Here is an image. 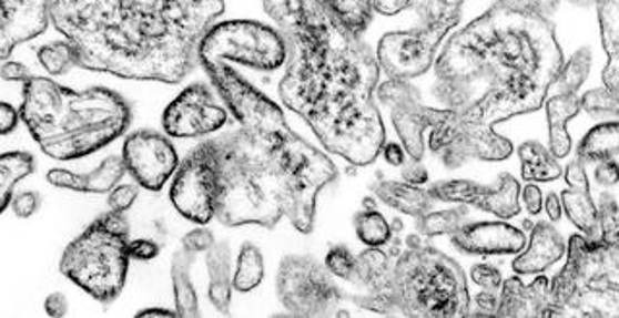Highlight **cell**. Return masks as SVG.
Here are the masks:
<instances>
[{"label": "cell", "mask_w": 619, "mask_h": 318, "mask_svg": "<svg viewBox=\"0 0 619 318\" xmlns=\"http://www.w3.org/2000/svg\"><path fill=\"white\" fill-rule=\"evenodd\" d=\"M561 208L569 216V220L581 229L582 236L589 242H600V224H598L597 203L590 195V185L585 187H569L559 195Z\"/></svg>", "instance_id": "cell-28"}, {"label": "cell", "mask_w": 619, "mask_h": 318, "mask_svg": "<svg viewBox=\"0 0 619 318\" xmlns=\"http://www.w3.org/2000/svg\"><path fill=\"white\" fill-rule=\"evenodd\" d=\"M129 239L98 218L64 249L61 273L99 304H113L129 276Z\"/></svg>", "instance_id": "cell-8"}, {"label": "cell", "mask_w": 619, "mask_h": 318, "mask_svg": "<svg viewBox=\"0 0 619 318\" xmlns=\"http://www.w3.org/2000/svg\"><path fill=\"white\" fill-rule=\"evenodd\" d=\"M45 312L49 317L61 318L69 315V299L64 294H51L45 299Z\"/></svg>", "instance_id": "cell-54"}, {"label": "cell", "mask_w": 619, "mask_h": 318, "mask_svg": "<svg viewBox=\"0 0 619 318\" xmlns=\"http://www.w3.org/2000/svg\"><path fill=\"white\" fill-rule=\"evenodd\" d=\"M122 163L138 185L159 192L179 168V155L165 135L153 130H140L124 141Z\"/></svg>", "instance_id": "cell-15"}, {"label": "cell", "mask_w": 619, "mask_h": 318, "mask_svg": "<svg viewBox=\"0 0 619 318\" xmlns=\"http://www.w3.org/2000/svg\"><path fill=\"white\" fill-rule=\"evenodd\" d=\"M138 193H140L138 185H114L113 189L109 192V199H106L109 211L126 213V211L136 203Z\"/></svg>", "instance_id": "cell-43"}, {"label": "cell", "mask_w": 619, "mask_h": 318, "mask_svg": "<svg viewBox=\"0 0 619 318\" xmlns=\"http://www.w3.org/2000/svg\"><path fill=\"white\" fill-rule=\"evenodd\" d=\"M602 43L608 54V66L602 72L606 90H619V0H595Z\"/></svg>", "instance_id": "cell-26"}, {"label": "cell", "mask_w": 619, "mask_h": 318, "mask_svg": "<svg viewBox=\"0 0 619 318\" xmlns=\"http://www.w3.org/2000/svg\"><path fill=\"white\" fill-rule=\"evenodd\" d=\"M10 205L18 218H31L41 208V195L38 192H23L12 197Z\"/></svg>", "instance_id": "cell-46"}, {"label": "cell", "mask_w": 619, "mask_h": 318, "mask_svg": "<svg viewBox=\"0 0 619 318\" xmlns=\"http://www.w3.org/2000/svg\"><path fill=\"white\" fill-rule=\"evenodd\" d=\"M51 22V0H0V62L39 38Z\"/></svg>", "instance_id": "cell-17"}, {"label": "cell", "mask_w": 619, "mask_h": 318, "mask_svg": "<svg viewBox=\"0 0 619 318\" xmlns=\"http://www.w3.org/2000/svg\"><path fill=\"white\" fill-rule=\"evenodd\" d=\"M20 119L47 156L77 161L119 140L129 130L132 111L116 91H74L31 75L23 83Z\"/></svg>", "instance_id": "cell-5"}, {"label": "cell", "mask_w": 619, "mask_h": 318, "mask_svg": "<svg viewBox=\"0 0 619 318\" xmlns=\"http://www.w3.org/2000/svg\"><path fill=\"white\" fill-rule=\"evenodd\" d=\"M371 189L382 203H386L387 207L395 208L397 213L413 216V218L426 215L434 207V197L428 189L407 184V182L378 179L376 184L371 185Z\"/></svg>", "instance_id": "cell-23"}, {"label": "cell", "mask_w": 619, "mask_h": 318, "mask_svg": "<svg viewBox=\"0 0 619 318\" xmlns=\"http://www.w3.org/2000/svg\"><path fill=\"white\" fill-rule=\"evenodd\" d=\"M423 237L418 232L405 237L407 249L393 260L389 281L382 294H347V301L386 317H467L470 296L465 270Z\"/></svg>", "instance_id": "cell-6"}, {"label": "cell", "mask_w": 619, "mask_h": 318, "mask_svg": "<svg viewBox=\"0 0 619 318\" xmlns=\"http://www.w3.org/2000/svg\"><path fill=\"white\" fill-rule=\"evenodd\" d=\"M566 182L569 187H585L589 184V176H587V171H585V164L581 161H571L567 164L566 168Z\"/></svg>", "instance_id": "cell-52"}, {"label": "cell", "mask_w": 619, "mask_h": 318, "mask_svg": "<svg viewBox=\"0 0 619 318\" xmlns=\"http://www.w3.org/2000/svg\"><path fill=\"white\" fill-rule=\"evenodd\" d=\"M581 111H587L597 119L612 116L616 120L619 112L618 93H612L606 88L589 91L581 96Z\"/></svg>", "instance_id": "cell-40"}, {"label": "cell", "mask_w": 619, "mask_h": 318, "mask_svg": "<svg viewBox=\"0 0 619 318\" xmlns=\"http://www.w3.org/2000/svg\"><path fill=\"white\" fill-rule=\"evenodd\" d=\"M619 155V126L618 120L606 122L592 127L589 134L582 137L577 147V161L582 164L600 163L618 158Z\"/></svg>", "instance_id": "cell-30"}, {"label": "cell", "mask_w": 619, "mask_h": 318, "mask_svg": "<svg viewBox=\"0 0 619 318\" xmlns=\"http://www.w3.org/2000/svg\"><path fill=\"white\" fill-rule=\"evenodd\" d=\"M581 112V96L577 93H556L546 101V114L550 122V153L556 158H566L571 153V140L567 134V122Z\"/></svg>", "instance_id": "cell-25"}, {"label": "cell", "mask_w": 619, "mask_h": 318, "mask_svg": "<svg viewBox=\"0 0 619 318\" xmlns=\"http://www.w3.org/2000/svg\"><path fill=\"white\" fill-rule=\"evenodd\" d=\"M571 2H575V4H582V7H585V4H595V0H571Z\"/></svg>", "instance_id": "cell-58"}, {"label": "cell", "mask_w": 619, "mask_h": 318, "mask_svg": "<svg viewBox=\"0 0 619 318\" xmlns=\"http://www.w3.org/2000/svg\"><path fill=\"white\" fill-rule=\"evenodd\" d=\"M227 106L217 101L212 88L192 83L163 112V130L171 137H205L227 124Z\"/></svg>", "instance_id": "cell-14"}, {"label": "cell", "mask_w": 619, "mask_h": 318, "mask_svg": "<svg viewBox=\"0 0 619 318\" xmlns=\"http://www.w3.org/2000/svg\"><path fill=\"white\" fill-rule=\"evenodd\" d=\"M265 276L264 255L254 244H244L239 253L236 270L233 276V288L241 294L256 289Z\"/></svg>", "instance_id": "cell-33"}, {"label": "cell", "mask_w": 619, "mask_h": 318, "mask_svg": "<svg viewBox=\"0 0 619 318\" xmlns=\"http://www.w3.org/2000/svg\"><path fill=\"white\" fill-rule=\"evenodd\" d=\"M449 236L465 255H514L527 245L521 229L506 223H465Z\"/></svg>", "instance_id": "cell-19"}, {"label": "cell", "mask_w": 619, "mask_h": 318, "mask_svg": "<svg viewBox=\"0 0 619 318\" xmlns=\"http://www.w3.org/2000/svg\"><path fill=\"white\" fill-rule=\"evenodd\" d=\"M264 8L288 47L283 104L306 120L333 155L353 166L374 163L386 143L374 101L376 54L322 0H264Z\"/></svg>", "instance_id": "cell-2"}, {"label": "cell", "mask_w": 619, "mask_h": 318, "mask_svg": "<svg viewBox=\"0 0 619 318\" xmlns=\"http://www.w3.org/2000/svg\"><path fill=\"white\" fill-rule=\"evenodd\" d=\"M530 228V244L514 260L515 274H542L566 255V239L548 223H525Z\"/></svg>", "instance_id": "cell-21"}, {"label": "cell", "mask_w": 619, "mask_h": 318, "mask_svg": "<svg viewBox=\"0 0 619 318\" xmlns=\"http://www.w3.org/2000/svg\"><path fill=\"white\" fill-rule=\"evenodd\" d=\"M215 168V216L225 226L275 228L283 216L301 234L316 220V201L337 178V166L283 126L254 134L234 130L205 141Z\"/></svg>", "instance_id": "cell-4"}, {"label": "cell", "mask_w": 619, "mask_h": 318, "mask_svg": "<svg viewBox=\"0 0 619 318\" xmlns=\"http://www.w3.org/2000/svg\"><path fill=\"white\" fill-rule=\"evenodd\" d=\"M356 236L368 247H384L395 236L392 224L376 208H363L355 216Z\"/></svg>", "instance_id": "cell-35"}, {"label": "cell", "mask_w": 619, "mask_h": 318, "mask_svg": "<svg viewBox=\"0 0 619 318\" xmlns=\"http://www.w3.org/2000/svg\"><path fill=\"white\" fill-rule=\"evenodd\" d=\"M590 64H592V54L585 47L581 51L575 52L571 60L561 66L551 88L556 93H577L589 75Z\"/></svg>", "instance_id": "cell-37"}, {"label": "cell", "mask_w": 619, "mask_h": 318, "mask_svg": "<svg viewBox=\"0 0 619 318\" xmlns=\"http://www.w3.org/2000/svg\"><path fill=\"white\" fill-rule=\"evenodd\" d=\"M20 124V111L12 104L0 101V135H10Z\"/></svg>", "instance_id": "cell-50"}, {"label": "cell", "mask_w": 619, "mask_h": 318, "mask_svg": "<svg viewBox=\"0 0 619 318\" xmlns=\"http://www.w3.org/2000/svg\"><path fill=\"white\" fill-rule=\"evenodd\" d=\"M38 60L39 64L45 68L51 75H64L72 68L78 66L77 52L67 39L59 43L41 47L38 51Z\"/></svg>", "instance_id": "cell-38"}, {"label": "cell", "mask_w": 619, "mask_h": 318, "mask_svg": "<svg viewBox=\"0 0 619 318\" xmlns=\"http://www.w3.org/2000/svg\"><path fill=\"white\" fill-rule=\"evenodd\" d=\"M171 201L190 223L204 226L215 216V168L205 141L174 172Z\"/></svg>", "instance_id": "cell-12"}, {"label": "cell", "mask_w": 619, "mask_h": 318, "mask_svg": "<svg viewBox=\"0 0 619 318\" xmlns=\"http://www.w3.org/2000/svg\"><path fill=\"white\" fill-rule=\"evenodd\" d=\"M159 252H161V247L153 239H145V237L129 239L130 259L153 260L158 257Z\"/></svg>", "instance_id": "cell-47"}, {"label": "cell", "mask_w": 619, "mask_h": 318, "mask_svg": "<svg viewBox=\"0 0 619 318\" xmlns=\"http://www.w3.org/2000/svg\"><path fill=\"white\" fill-rule=\"evenodd\" d=\"M428 192L434 201L473 205L504 220H509L521 213V205H519L521 185L507 172L499 174L498 182L491 187L476 184L470 179H447L432 185Z\"/></svg>", "instance_id": "cell-16"}, {"label": "cell", "mask_w": 619, "mask_h": 318, "mask_svg": "<svg viewBox=\"0 0 619 318\" xmlns=\"http://www.w3.org/2000/svg\"><path fill=\"white\" fill-rule=\"evenodd\" d=\"M277 297L281 305L295 317L347 315L341 311V304L347 299V291L337 286L325 265L308 255H287L281 260Z\"/></svg>", "instance_id": "cell-10"}, {"label": "cell", "mask_w": 619, "mask_h": 318, "mask_svg": "<svg viewBox=\"0 0 619 318\" xmlns=\"http://www.w3.org/2000/svg\"><path fill=\"white\" fill-rule=\"evenodd\" d=\"M213 244H215V236H213L212 229L207 228L192 229L182 237V249L194 253V255L207 252Z\"/></svg>", "instance_id": "cell-45"}, {"label": "cell", "mask_w": 619, "mask_h": 318, "mask_svg": "<svg viewBox=\"0 0 619 318\" xmlns=\"http://www.w3.org/2000/svg\"><path fill=\"white\" fill-rule=\"evenodd\" d=\"M124 174H126V168L122 163V156H106L95 171L88 172V174L53 168V171L47 172V182L54 187L70 189V192L109 193L114 185L121 182Z\"/></svg>", "instance_id": "cell-22"}, {"label": "cell", "mask_w": 619, "mask_h": 318, "mask_svg": "<svg viewBox=\"0 0 619 318\" xmlns=\"http://www.w3.org/2000/svg\"><path fill=\"white\" fill-rule=\"evenodd\" d=\"M196 255L179 249L173 255L171 263V278H173L174 291V312L176 317L196 318L200 317V304H197L196 288L192 281V265Z\"/></svg>", "instance_id": "cell-27"}, {"label": "cell", "mask_w": 619, "mask_h": 318, "mask_svg": "<svg viewBox=\"0 0 619 318\" xmlns=\"http://www.w3.org/2000/svg\"><path fill=\"white\" fill-rule=\"evenodd\" d=\"M564 66L550 20L499 4L454 33L436 60V96L446 109L426 132V147L447 168L506 161L511 141L494 126L542 106Z\"/></svg>", "instance_id": "cell-1"}, {"label": "cell", "mask_w": 619, "mask_h": 318, "mask_svg": "<svg viewBox=\"0 0 619 318\" xmlns=\"http://www.w3.org/2000/svg\"><path fill=\"white\" fill-rule=\"evenodd\" d=\"M519 197H522V203H525V208L530 216H537L542 213V192L538 185H525V189L519 193Z\"/></svg>", "instance_id": "cell-51"}, {"label": "cell", "mask_w": 619, "mask_h": 318, "mask_svg": "<svg viewBox=\"0 0 619 318\" xmlns=\"http://www.w3.org/2000/svg\"><path fill=\"white\" fill-rule=\"evenodd\" d=\"M522 179L527 182H554L564 174L559 161L551 155L550 148L538 141H527L519 147Z\"/></svg>", "instance_id": "cell-31"}, {"label": "cell", "mask_w": 619, "mask_h": 318, "mask_svg": "<svg viewBox=\"0 0 619 318\" xmlns=\"http://www.w3.org/2000/svg\"><path fill=\"white\" fill-rule=\"evenodd\" d=\"M496 317L504 318H556L567 317L550 296V278L538 276L537 280L525 286L521 278H507L501 284Z\"/></svg>", "instance_id": "cell-18"}, {"label": "cell", "mask_w": 619, "mask_h": 318, "mask_svg": "<svg viewBox=\"0 0 619 318\" xmlns=\"http://www.w3.org/2000/svg\"><path fill=\"white\" fill-rule=\"evenodd\" d=\"M392 255L382 247H368L356 257L355 284L364 286L366 294L376 296L386 289L392 274Z\"/></svg>", "instance_id": "cell-29"}, {"label": "cell", "mask_w": 619, "mask_h": 318, "mask_svg": "<svg viewBox=\"0 0 619 318\" xmlns=\"http://www.w3.org/2000/svg\"><path fill=\"white\" fill-rule=\"evenodd\" d=\"M288 47L283 33L270 25L250 20L212 25L197 49V60L210 62H234L257 72H275L287 64Z\"/></svg>", "instance_id": "cell-9"}, {"label": "cell", "mask_w": 619, "mask_h": 318, "mask_svg": "<svg viewBox=\"0 0 619 318\" xmlns=\"http://www.w3.org/2000/svg\"><path fill=\"white\" fill-rule=\"evenodd\" d=\"M618 158H610V161H600V163H597V171H595V176H597L598 184L606 185V187H613V185H618Z\"/></svg>", "instance_id": "cell-48"}, {"label": "cell", "mask_w": 619, "mask_h": 318, "mask_svg": "<svg viewBox=\"0 0 619 318\" xmlns=\"http://www.w3.org/2000/svg\"><path fill=\"white\" fill-rule=\"evenodd\" d=\"M223 10L225 0H51V22L80 68L179 83Z\"/></svg>", "instance_id": "cell-3"}, {"label": "cell", "mask_w": 619, "mask_h": 318, "mask_svg": "<svg viewBox=\"0 0 619 318\" xmlns=\"http://www.w3.org/2000/svg\"><path fill=\"white\" fill-rule=\"evenodd\" d=\"M337 20L355 35H363L374 18V0H322Z\"/></svg>", "instance_id": "cell-34"}, {"label": "cell", "mask_w": 619, "mask_h": 318, "mask_svg": "<svg viewBox=\"0 0 619 318\" xmlns=\"http://www.w3.org/2000/svg\"><path fill=\"white\" fill-rule=\"evenodd\" d=\"M379 153H384V158H386L387 164H392V166H397L400 168L405 161H407V153H405V148L400 147L399 143H393V141H387L382 145V151Z\"/></svg>", "instance_id": "cell-55"}, {"label": "cell", "mask_w": 619, "mask_h": 318, "mask_svg": "<svg viewBox=\"0 0 619 318\" xmlns=\"http://www.w3.org/2000/svg\"><path fill=\"white\" fill-rule=\"evenodd\" d=\"M465 0H374V10L379 14L395 16L403 10H415L420 23L444 22V20H461V8ZM499 4L527 8L540 14H550L558 7L559 0H496Z\"/></svg>", "instance_id": "cell-20"}, {"label": "cell", "mask_w": 619, "mask_h": 318, "mask_svg": "<svg viewBox=\"0 0 619 318\" xmlns=\"http://www.w3.org/2000/svg\"><path fill=\"white\" fill-rule=\"evenodd\" d=\"M142 317H176V312L166 311V309H145V311L138 312V318Z\"/></svg>", "instance_id": "cell-57"}, {"label": "cell", "mask_w": 619, "mask_h": 318, "mask_svg": "<svg viewBox=\"0 0 619 318\" xmlns=\"http://www.w3.org/2000/svg\"><path fill=\"white\" fill-rule=\"evenodd\" d=\"M379 103L392 109V122L395 132L403 141V148L413 161H423L426 153V132L438 124L444 109H430L420 103L416 88L408 82H389L379 85Z\"/></svg>", "instance_id": "cell-13"}, {"label": "cell", "mask_w": 619, "mask_h": 318, "mask_svg": "<svg viewBox=\"0 0 619 318\" xmlns=\"http://www.w3.org/2000/svg\"><path fill=\"white\" fill-rule=\"evenodd\" d=\"M31 72L28 68L20 64V62H7L2 70H0V78L7 82L26 83L31 78Z\"/></svg>", "instance_id": "cell-53"}, {"label": "cell", "mask_w": 619, "mask_h": 318, "mask_svg": "<svg viewBox=\"0 0 619 318\" xmlns=\"http://www.w3.org/2000/svg\"><path fill=\"white\" fill-rule=\"evenodd\" d=\"M35 171V158L23 151H12L0 155V215L10 207L18 182L28 178Z\"/></svg>", "instance_id": "cell-32"}, {"label": "cell", "mask_w": 619, "mask_h": 318, "mask_svg": "<svg viewBox=\"0 0 619 318\" xmlns=\"http://www.w3.org/2000/svg\"><path fill=\"white\" fill-rule=\"evenodd\" d=\"M598 208V224H600V239L606 244L619 245V207L618 201L610 193L600 195Z\"/></svg>", "instance_id": "cell-39"}, {"label": "cell", "mask_w": 619, "mask_h": 318, "mask_svg": "<svg viewBox=\"0 0 619 318\" xmlns=\"http://www.w3.org/2000/svg\"><path fill=\"white\" fill-rule=\"evenodd\" d=\"M498 296L499 294H496V291L480 289L476 294L475 301L468 305L467 317H496Z\"/></svg>", "instance_id": "cell-44"}, {"label": "cell", "mask_w": 619, "mask_h": 318, "mask_svg": "<svg viewBox=\"0 0 619 318\" xmlns=\"http://www.w3.org/2000/svg\"><path fill=\"white\" fill-rule=\"evenodd\" d=\"M205 265L210 273V288L207 296L213 307L223 315H229L231 297H233V274H231V247L227 242H221L207 249Z\"/></svg>", "instance_id": "cell-24"}, {"label": "cell", "mask_w": 619, "mask_h": 318, "mask_svg": "<svg viewBox=\"0 0 619 318\" xmlns=\"http://www.w3.org/2000/svg\"><path fill=\"white\" fill-rule=\"evenodd\" d=\"M468 208H449V211H428L426 215L416 218V232L424 237L446 236L454 234L461 224L467 223Z\"/></svg>", "instance_id": "cell-36"}, {"label": "cell", "mask_w": 619, "mask_h": 318, "mask_svg": "<svg viewBox=\"0 0 619 318\" xmlns=\"http://www.w3.org/2000/svg\"><path fill=\"white\" fill-rule=\"evenodd\" d=\"M461 20L423 23L408 31H393L379 41L376 60L389 80L410 82L426 74L434 64L442 41Z\"/></svg>", "instance_id": "cell-11"}, {"label": "cell", "mask_w": 619, "mask_h": 318, "mask_svg": "<svg viewBox=\"0 0 619 318\" xmlns=\"http://www.w3.org/2000/svg\"><path fill=\"white\" fill-rule=\"evenodd\" d=\"M544 211H546V215L550 216L551 223H558L561 215H564V208H561L559 195L550 193V195L544 199Z\"/></svg>", "instance_id": "cell-56"}, {"label": "cell", "mask_w": 619, "mask_h": 318, "mask_svg": "<svg viewBox=\"0 0 619 318\" xmlns=\"http://www.w3.org/2000/svg\"><path fill=\"white\" fill-rule=\"evenodd\" d=\"M324 265L333 278H341V280L355 284L356 257L347 245H333L332 249L325 255Z\"/></svg>", "instance_id": "cell-41"}, {"label": "cell", "mask_w": 619, "mask_h": 318, "mask_svg": "<svg viewBox=\"0 0 619 318\" xmlns=\"http://www.w3.org/2000/svg\"><path fill=\"white\" fill-rule=\"evenodd\" d=\"M403 168V182H407L410 185H423L428 182V171L424 166L423 161H405V164L400 166Z\"/></svg>", "instance_id": "cell-49"}, {"label": "cell", "mask_w": 619, "mask_h": 318, "mask_svg": "<svg viewBox=\"0 0 619 318\" xmlns=\"http://www.w3.org/2000/svg\"><path fill=\"white\" fill-rule=\"evenodd\" d=\"M567 263L550 280V296L559 307L582 317H619V245L569 237Z\"/></svg>", "instance_id": "cell-7"}, {"label": "cell", "mask_w": 619, "mask_h": 318, "mask_svg": "<svg viewBox=\"0 0 619 318\" xmlns=\"http://www.w3.org/2000/svg\"><path fill=\"white\" fill-rule=\"evenodd\" d=\"M470 278L478 288L486 289V291H496V294H499L501 284H504V276L498 268L486 265V263H480V265L470 268Z\"/></svg>", "instance_id": "cell-42"}]
</instances>
